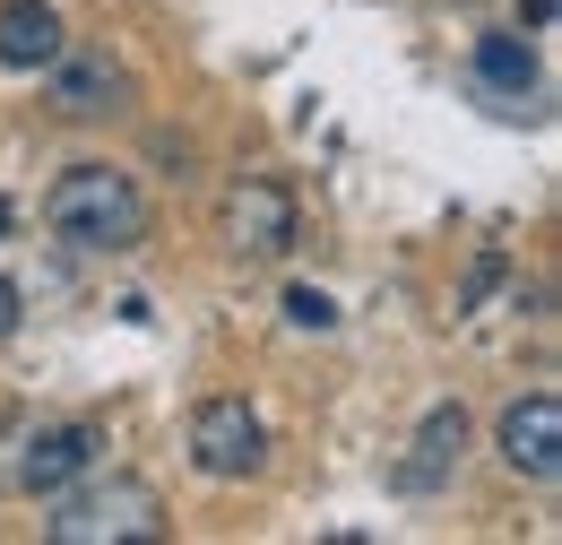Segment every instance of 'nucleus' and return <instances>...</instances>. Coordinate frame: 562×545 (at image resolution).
Segmentation results:
<instances>
[{"label":"nucleus","instance_id":"1","mask_svg":"<svg viewBox=\"0 0 562 545\" xmlns=\"http://www.w3.org/2000/svg\"><path fill=\"white\" fill-rule=\"evenodd\" d=\"M44 225L70 243V252H139L147 243V200L131 174H113V165H70L61 182H53V200H44Z\"/></svg>","mask_w":562,"mask_h":545},{"label":"nucleus","instance_id":"2","mask_svg":"<svg viewBox=\"0 0 562 545\" xmlns=\"http://www.w3.org/2000/svg\"><path fill=\"white\" fill-rule=\"evenodd\" d=\"M44 502H53V520H44L53 545H156L165 537V502L139 477H104V485H78V493L61 485Z\"/></svg>","mask_w":562,"mask_h":545},{"label":"nucleus","instance_id":"3","mask_svg":"<svg viewBox=\"0 0 562 545\" xmlns=\"http://www.w3.org/2000/svg\"><path fill=\"white\" fill-rule=\"evenodd\" d=\"M260 459H269V433L243 399H200L191 408V468L200 477L243 485V477H260Z\"/></svg>","mask_w":562,"mask_h":545},{"label":"nucleus","instance_id":"4","mask_svg":"<svg viewBox=\"0 0 562 545\" xmlns=\"http://www.w3.org/2000/svg\"><path fill=\"white\" fill-rule=\"evenodd\" d=\"M216 243H225L234 260H278L285 243H294V191L269 182V174L234 182L225 208H216Z\"/></svg>","mask_w":562,"mask_h":545},{"label":"nucleus","instance_id":"5","mask_svg":"<svg viewBox=\"0 0 562 545\" xmlns=\"http://www.w3.org/2000/svg\"><path fill=\"white\" fill-rule=\"evenodd\" d=\"M18 459H0V493H61L95 468V451H104V433L95 424H44V433H26V442H9Z\"/></svg>","mask_w":562,"mask_h":545},{"label":"nucleus","instance_id":"6","mask_svg":"<svg viewBox=\"0 0 562 545\" xmlns=\"http://www.w3.org/2000/svg\"><path fill=\"white\" fill-rule=\"evenodd\" d=\"M502 459H510V477H528V485L562 477V399L554 390H528L519 408L502 415Z\"/></svg>","mask_w":562,"mask_h":545},{"label":"nucleus","instance_id":"7","mask_svg":"<svg viewBox=\"0 0 562 545\" xmlns=\"http://www.w3.org/2000/svg\"><path fill=\"white\" fill-rule=\"evenodd\" d=\"M53 113H70V122H95V113H122V96H131V78L122 62H104V53H53Z\"/></svg>","mask_w":562,"mask_h":545},{"label":"nucleus","instance_id":"8","mask_svg":"<svg viewBox=\"0 0 562 545\" xmlns=\"http://www.w3.org/2000/svg\"><path fill=\"white\" fill-rule=\"evenodd\" d=\"M459 459H468V415L459 408H432L416 433V451L398 459V493H441V485L459 477Z\"/></svg>","mask_w":562,"mask_h":545},{"label":"nucleus","instance_id":"9","mask_svg":"<svg viewBox=\"0 0 562 545\" xmlns=\"http://www.w3.org/2000/svg\"><path fill=\"white\" fill-rule=\"evenodd\" d=\"M61 9L53 0H0V69H44L61 53Z\"/></svg>","mask_w":562,"mask_h":545},{"label":"nucleus","instance_id":"10","mask_svg":"<svg viewBox=\"0 0 562 545\" xmlns=\"http://www.w3.org/2000/svg\"><path fill=\"white\" fill-rule=\"evenodd\" d=\"M476 69H485V87H502V96H528V87H537V53H528L519 35H485V44H476Z\"/></svg>","mask_w":562,"mask_h":545},{"label":"nucleus","instance_id":"11","mask_svg":"<svg viewBox=\"0 0 562 545\" xmlns=\"http://www.w3.org/2000/svg\"><path fill=\"white\" fill-rule=\"evenodd\" d=\"M285 321H294V330H338V303H329L321 286H285Z\"/></svg>","mask_w":562,"mask_h":545},{"label":"nucleus","instance_id":"12","mask_svg":"<svg viewBox=\"0 0 562 545\" xmlns=\"http://www.w3.org/2000/svg\"><path fill=\"white\" fill-rule=\"evenodd\" d=\"M9 330H18V286L0 277V338H9Z\"/></svg>","mask_w":562,"mask_h":545},{"label":"nucleus","instance_id":"13","mask_svg":"<svg viewBox=\"0 0 562 545\" xmlns=\"http://www.w3.org/2000/svg\"><path fill=\"white\" fill-rule=\"evenodd\" d=\"M519 18L528 26H554V0H519Z\"/></svg>","mask_w":562,"mask_h":545},{"label":"nucleus","instance_id":"14","mask_svg":"<svg viewBox=\"0 0 562 545\" xmlns=\"http://www.w3.org/2000/svg\"><path fill=\"white\" fill-rule=\"evenodd\" d=\"M0 225H9V208H0Z\"/></svg>","mask_w":562,"mask_h":545}]
</instances>
